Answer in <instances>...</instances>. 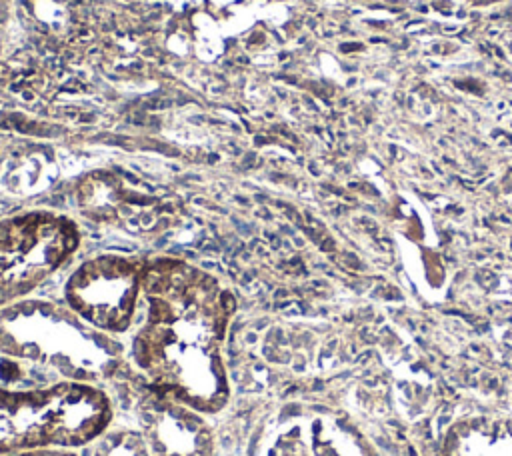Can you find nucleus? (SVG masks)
Wrapping results in <instances>:
<instances>
[{"mask_svg":"<svg viewBox=\"0 0 512 456\" xmlns=\"http://www.w3.org/2000/svg\"><path fill=\"white\" fill-rule=\"evenodd\" d=\"M144 318L130 338V360L148 388L206 416L224 410L230 378L224 344L234 294L212 274L178 258L144 264Z\"/></svg>","mask_w":512,"mask_h":456,"instance_id":"nucleus-1","label":"nucleus"},{"mask_svg":"<svg viewBox=\"0 0 512 456\" xmlns=\"http://www.w3.org/2000/svg\"><path fill=\"white\" fill-rule=\"evenodd\" d=\"M114 422V404L96 382L56 380L38 388L0 384V456L38 448H82Z\"/></svg>","mask_w":512,"mask_h":456,"instance_id":"nucleus-2","label":"nucleus"},{"mask_svg":"<svg viewBox=\"0 0 512 456\" xmlns=\"http://www.w3.org/2000/svg\"><path fill=\"white\" fill-rule=\"evenodd\" d=\"M114 338L86 326L72 310L28 308L0 310V354L56 368L66 380L94 382V376L118 358Z\"/></svg>","mask_w":512,"mask_h":456,"instance_id":"nucleus-3","label":"nucleus"},{"mask_svg":"<svg viewBox=\"0 0 512 456\" xmlns=\"http://www.w3.org/2000/svg\"><path fill=\"white\" fill-rule=\"evenodd\" d=\"M78 226L62 214L32 210L0 222V310L18 304L78 248Z\"/></svg>","mask_w":512,"mask_h":456,"instance_id":"nucleus-4","label":"nucleus"},{"mask_svg":"<svg viewBox=\"0 0 512 456\" xmlns=\"http://www.w3.org/2000/svg\"><path fill=\"white\" fill-rule=\"evenodd\" d=\"M144 264L100 254L82 262L66 280L64 300L86 326L106 336L126 334L136 318L142 296Z\"/></svg>","mask_w":512,"mask_h":456,"instance_id":"nucleus-5","label":"nucleus"},{"mask_svg":"<svg viewBox=\"0 0 512 456\" xmlns=\"http://www.w3.org/2000/svg\"><path fill=\"white\" fill-rule=\"evenodd\" d=\"M138 430L152 456H216V436L206 414L150 390L138 408Z\"/></svg>","mask_w":512,"mask_h":456,"instance_id":"nucleus-6","label":"nucleus"},{"mask_svg":"<svg viewBox=\"0 0 512 456\" xmlns=\"http://www.w3.org/2000/svg\"><path fill=\"white\" fill-rule=\"evenodd\" d=\"M258 456H364L358 444L334 422L310 416L278 426Z\"/></svg>","mask_w":512,"mask_h":456,"instance_id":"nucleus-7","label":"nucleus"},{"mask_svg":"<svg viewBox=\"0 0 512 456\" xmlns=\"http://www.w3.org/2000/svg\"><path fill=\"white\" fill-rule=\"evenodd\" d=\"M92 456H152L144 436L136 428H120L112 426L96 440Z\"/></svg>","mask_w":512,"mask_h":456,"instance_id":"nucleus-8","label":"nucleus"},{"mask_svg":"<svg viewBox=\"0 0 512 456\" xmlns=\"http://www.w3.org/2000/svg\"><path fill=\"white\" fill-rule=\"evenodd\" d=\"M12 456H78L74 448H38V450H28Z\"/></svg>","mask_w":512,"mask_h":456,"instance_id":"nucleus-9","label":"nucleus"}]
</instances>
